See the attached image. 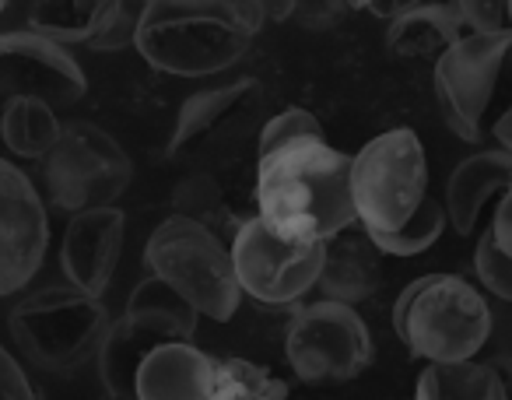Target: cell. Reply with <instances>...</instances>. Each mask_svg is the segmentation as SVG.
Here are the masks:
<instances>
[{
    "mask_svg": "<svg viewBox=\"0 0 512 400\" xmlns=\"http://www.w3.org/2000/svg\"><path fill=\"white\" fill-rule=\"evenodd\" d=\"M256 215L281 239L323 243L358 222L351 200V158L327 137H299L256 155Z\"/></svg>",
    "mask_w": 512,
    "mask_h": 400,
    "instance_id": "cell-1",
    "label": "cell"
},
{
    "mask_svg": "<svg viewBox=\"0 0 512 400\" xmlns=\"http://www.w3.org/2000/svg\"><path fill=\"white\" fill-rule=\"evenodd\" d=\"M264 22L260 0H148L134 46L162 74L211 78L246 57Z\"/></svg>",
    "mask_w": 512,
    "mask_h": 400,
    "instance_id": "cell-2",
    "label": "cell"
},
{
    "mask_svg": "<svg viewBox=\"0 0 512 400\" xmlns=\"http://www.w3.org/2000/svg\"><path fill=\"white\" fill-rule=\"evenodd\" d=\"M393 330L414 358L463 362L491 337V309L460 274H421L393 302Z\"/></svg>",
    "mask_w": 512,
    "mask_h": 400,
    "instance_id": "cell-3",
    "label": "cell"
},
{
    "mask_svg": "<svg viewBox=\"0 0 512 400\" xmlns=\"http://www.w3.org/2000/svg\"><path fill=\"white\" fill-rule=\"evenodd\" d=\"M8 330L18 351L36 369L67 376L99 355L109 330V313L102 295H88L78 285H57L32 292L8 316Z\"/></svg>",
    "mask_w": 512,
    "mask_h": 400,
    "instance_id": "cell-4",
    "label": "cell"
},
{
    "mask_svg": "<svg viewBox=\"0 0 512 400\" xmlns=\"http://www.w3.org/2000/svg\"><path fill=\"white\" fill-rule=\"evenodd\" d=\"M144 267L214 323H228L242 302L232 250L218 232L193 218H165L144 246Z\"/></svg>",
    "mask_w": 512,
    "mask_h": 400,
    "instance_id": "cell-5",
    "label": "cell"
},
{
    "mask_svg": "<svg viewBox=\"0 0 512 400\" xmlns=\"http://www.w3.org/2000/svg\"><path fill=\"white\" fill-rule=\"evenodd\" d=\"M425 197L428 162L414 130H386L351 158V200L369 232L404 225Z\"/></svg>",
    "mask_w": 512,
    "mask_h": 400,
    "instance_id": "cell-6",
    "label": "cell"
},
{
    "mask_svg": "<svg viewBox=\"0 0 512 400\" xmlns=\"http://www.w3.org/2000/svg\"><path fill=\"white\" fill-rule=\"evenodd\" d=\"M43 186L53 208L85 211L116 204L130 186V158L102 127L88 120H71L60 127V137L43 158Z\"/></svg>",
    "mask_w": 512,
    "mask_h": 400,
    "instance_id": "cell-7",
    "label": "cell"
},
{
    "mask_svg": "<svg viewBox=\"0 0 512 400\" xmlns=\"http://www.w3.org/2000/svg\"><path fill=\"white\" fill-rule=\"evenodd\" d=\"M505 64H512V29L463 32L435 57V102L460 141L474 144L484 137L488 106Z\"/></svg>",
    "mask_w": 512,
    "mask_h": 400,
    "instance_id": "cell-8",
    "label": "cell"
},
{
    "mask_svg": "<svg viewBox=\"0 0 512 400\" xmlns=\"http://www.w3.org/2000/svg\"><path fill=\"white\" fill-rule=\"evenodd\" d=\"M285 358L302 383H348L372 362L369 327L348 302H309L288 323Z\"/></svg>",
    "mask_w": 512,
    "mask_h": 400,
    "instance_id": "cell-9",
    "label": "cell"
},
{
    "mask_svg": "<svg viewBox=\"0 0 512 400\" xmlns=\"http://www.w3.org/2000/svg\"><path fill=\"white\" fill-rule=\"evenodd\" d=\"M232 264L239 288L267 306H292L316 288L323 267V243L281 239L264 218H246L232 236Z\"/></svg>",
    "mask_w": 512,
    "mask_h": 400,
    "instance_id": "cell-10",
    "label": "cell"
},
{
    "mask_svg": "<svg viewBox=\"0 0 512 400\" xmlns=\"http://www.w3.org/2000/svg\"><path fill=\"white\" fill-rule=\"evenodd\" d=\"M85 92L88 78L64 43L32 29L0 32V102L32 95L53 109H71Z\"/></svg>",
    "mask_w": 512,
    "mask_h": 400,
    "instance_id": "cell-11",
    "label": "cell"
},
{
    "mask_svg": "<svg viewBox=\"0 0 512 400\" xmlns=\"http://www.w3.org/2000/svg\"><path fill=\"white\" fill-rule=\"evenodd\" d=\"M50 246L46 204L15 162L0 158V299L36 278Z\"/></svg>",
    "mask_w": 512,
    "mask_h": 400,
    "instance_id": "cell-12",
    "label": "cell"
},
{
    "mask_svg": "<svg viewBox=\"0 0 512 400\" xmlns=\"http://www.w3.org/2000/svg\"><path fill=\"white\" fill-rule=\"evenodd\" d=\"M123 239H127V218L116 204L74 211L60 243V267L67 281L88 295H102L120 264Z\"/></svg>",
    "mask_w": 512,
    "mask_h": 400,
    "instance_id": "cell-13",
    "label": "cell"
},
{
    "mask_svg": "<svg viewBox=\"0 0 512 400\" xmlns=\"http://www.w3.org/2000/svg\"><path fill=\"white\" fill-rule=\"evenodd\" d=\"M183 337L190 341V330L183 323L169 320V316L155 313L144 306H127V313L116 323H109L106 337L99 344V379L106 386L109 397H134V376L141 358L148 355L155 344Z\"/></svg>",
    "mask_w": 512,
    "mask_h": 400,
    "instance_id": "cell-14",
    "label": "cell"
},
{
    "mask_svg": "<svg viewBox=\"0 0 512 400\" xmlns=\"http://www.w3.org/2000/svg\"><path fill=\"white\" fill-rule=\"evenodd\" d=\"M383 278V250L372 243V236L365 232L362 222L323 239V267L320 278H316L323 299L358 306V302L372 299L383 288Z\"/></svg>",
    "mask_w": 512,
    "mask_h": 400,
    "instance_id": "cell-15",
    "label": "cell"
},
{
    "mask_svg": "<svg viewBox=\"0 0 512 400\" xmlns=\"http://www.w3.org/2000/svg\"><path fill=\"white\" fill-rule=\"evenodd\" d=\"M214 358L183 337L162 341L141 358L134 376V397L141 400H207Z\"/></svg>",
    "mask_w": 512,
    "mask_h": 400,
    "instance_id": "cell-16",
    "label": "cell"
},
{
    "mask_svg": "<svg viewBox=\"0 0 512 400\" xmlns=\"http://www.w3.org/2000/svg\"><path fill=\"white\" fill-rule=\"evenodd\" d=\"M256 106H260V81L256 78H242V81H235V85L190 95V99L183 102V109H179L169 151L179 155V151L193 148V144L204 141V137L242 130L249 123V116L256 113Z\"/></svg>",
    "mask_w": 512,
    "mask_h": 400,
    "instance_id": "cell-17",
    "label": "cell"
},
{
    "mask_svg": "<svg viewBox=\"0 0 512 400\" xmlns=\"http://www.w3.org/2000/svg\"><path fill=\"white\" fill-rule=\"evenodd\" d=\"M512 186V151L495 148V151H477V155L463 158L453 169L446 183V222L453 225L460 236H470L481 218L484 204L498 193H505Z\"/></svg>",
    "mask_w": 512,
    "mask_h": 400,
    "instance_id": "cell-18",
    "label": "cell"
},
{
    "mask_svg": "<svg viewBox=\"0 0 512 400\" xmlns=\"http://www.w3.org/2000/svg\"><path fill=\"white\" fill-rule=\"evenodd\" d=\"M467 25L460 22L449 0H425L418 8L390 18L386 29V50L400 60H435L446 46H453L463 36Z\"/></svg>",
    "mask_w": 512,
    "mask_h": 400,
    "instance_id": "cell-19",
    "label": "cell"
},
{
    "mask_svg": "<svg viewBox=\"0 0 512 400\" xmlns=\"http://www.w3.org/2000/svg\"><path fill=\"white\" fill-rule=\"evenodd\" d=\"M60 127L64 123L57 120V109L43 99L18 95V99L0 102V141L18 158L39 162L60 137Z\"/></svg>",
    "mask_w": 512,
    "mask_h": 400,
    "instance_id": "cell-20",
    "label": "cell"
},
{
    "mask_svg": "<svg viewBox=\"0 0 512 400\" xmlns=\"http://www.w3.org/2000/svg\"><path fill=\"white\" fill-rule=\"evenodd\" d=\"M418 397L421 400H442V397H463V400H502L505 386L498 379L491 362H428V369L418 376Z\"/></svg>",
    "mask_w": 512,
    "mask_h": 400,
    "instance_id": "cell-21",
    "label": "cell"
},
{
    "mask_svg": "<svg viewBox=\"0 0 512 400\" xmlns=\"http://www.w3.org/2000/svg\"><path fill=\"white\" fill-rule=\"evenodd\" d=\"M172 215L193 218V222L218 232L221 239L235 236V229H239V222H235L232 208H228L218 179L207 176V172H193V176L179 179L176 190H172Z\"/></svg>",
    "mask_w": 512,
    "mask_h": 400,
    "instance_id": "cell-22",
    "label": "cell"
},
{
    "mask_svg": "<svg viewBox=\"0 0 512 400\" xmlns=\"http://www.w3.org/2000/svg\"><path fill=\"white\" fill-rule=\"evenodd\" d=\"M102 0H32L29 29L57 43H88L99 25Z\"/></svg>",
    "mask_w": 512,
    "mask_h": 400,
    "instance_id": "cell-23",
    "label": "cell"
},
{
    "mask_svg": "<svg viewBox=\"0 0 512 400\" xmlns=\"http://www.w3.org/2000/svg\"><path fill=\"white\" fill-rule=\"evenodd\" d=\"M288 397V383L274 372L260 369L249 358H214L211 393L207 400H281Z\"/></svg>",
    "mask_w": 512,
    "mask_h": 400,
    "instance_id": "cell-24",
    "label": "cell"
},
{
    "mask_svg": "<svg viewBox=\"0 0 512 400\" xmlns=\"http://www.w3.org/2000/svg\"><path fill=\"white\" fill-rule=\"evenodd\" d=\"M442 229H446V208H442L435 197H425L418 204L411 218L397 229H383V232H369L372 243L383 250V257H421L428 246L439 243Z\"/></svg>",
    "mask_w": 512,
    "mask_h": 400,
    "instance_id": "cell-25",
    "label": "cell"
},
{
    "mask_svg": "<svg viewBox=\"0 0 512 400\" xmlns=\"http://www.w3.org/2000/svg\"><path fill=\"white\" fill-rule=\"evenodd\" d=\"M144 4H148V0H102L99 25H95L88 46L99 53H113V50H123V46H134Z\"/></svg>",
    "mask_w": 512,
    "mask_h": 400,
    "instance_id": "cell-26",
    "label": "cell"
},
{
    "mask_svg": "<svg viewBox=\"0 0 512 400\" xmlns=\"http://www.w3.org/2000/svg\"><path fill=\"white\" fill-rule=\"evenodd\" d=\"M299 137H327V134H323V123L316 120L309 109L288 106L264 123L260 141H256V155H267V151L281 148V144H288V141H299Z\"/></svg>",
    "mask_w": 512,
    "mask_h": 400,
    "instance_id": "cell-27",
    "label": "cell"
},
{
    "mask_svg": "<svg viewBox=\"0 0 512 400\" xmlns=\"http://www.w3.org/2000/svg\"><path fill=\"white\" fill-rule=\"evenodd\" d=\"M474 271H477V281H481L491 295H498L502 302H512V257L498 250L491 232H484V236L477 239Z\"/></svg>",
    "mask_w": 512,
    "mask_h": 400,
    "instance_id": "cell-28",
    "label": "cell"
},
{
    "mask_svg": "<svg viewBox=\"0 0 512 400\" xmlns=\"http://www.w3.org/2000/svg\"><path fill=\"white\" fill-rule=\"evenodd\" d=\"M470 32L509 29V0H449Z\"/></svg>",
    "mask_w": 512,
    "mask_h": 400,
    "instance_id": "cell-29",
    "label": "cell"
},
{
    "mask_svg": "<svg viewBox=\"0 0 512 400\" xmlns=\"http://www.w3.org/2000/svg\"><path fill=\"white\" fill-rule=\"evenodd\" d=\"M351 11L348 0H295V22L309 32H327Z\"/></svg>",
    "mask_w": 512,
    "mask_h": 400,
    "instance_id": "cell-30",
    "label": "cell"
},
{
    "mask_svg": "<svg viewBox=\"0 0 512 400\" xmlns=\"http://www.w3.org/2000/svg\"><path fill=\"white\" fill-rule=\"evenodd\" d=\"M0 397H4V400H29V397H36L29 376H25V369L15 362V355H11L8 348H0Z\"/></svg>",
    "mask_w": 512,
    "mask_h": 400,
    "instance_id": "cell-31",
    "label": "cell"
},
{
    "mask_svg": "<svg viewBox=\"0 0 512 400\" xmlns=\"http://www.w3.org/2000/svg\"><path fill=\"white\" fill-rule=\"evenodd\" d=\"M488 232H491V236H495L498 250L509 253V257H512V186L502 193V200H498L495 218H491Z\"/></svg>",
    "mask_w": 512,
    "mask_h": 400,
    "instance_id": "cell-32",
    "label": "cell"
},
{
    "mask_svg": "<svg viewBox=\"0 0 512 400\" xmlns=\"http://www.w3.org/2000/svg\"><path fill=\"white\" fill-rule=\"evenodd\" d=\"M418 4H425V0H369V8L365 11H372L376 18H397V15H404V11H411V8H418Z\"/></svg>",
    "mask_w": 512,
    "mask_h": 400,
    "instance_id": "cell-33",
    "label": "cell"
},
{
    "mask_svg": "<svg viewBox=\"0 0 512 400\" xmlns=\"http://www.w3.org/2000/svg\"><path fill=\"white\" fill-rule=\"evenodd\" d=\"M267 22H288L295 15V0H260Z\"/></svg>",
    "mask_w": 512,
    "mask_h": 400,
    "instance_id": "cell-34",
    "label": "cell"
},
{
    "mask_svg": "<svg viewBox=\"0 0 512 400\" xmlns=\"http://www.w3.org/2000/svg\"><path fill=\"white\" fill-rule=\"evenodd\" d=\"M491 134H495V141L502 144V148H509V151H512V106L505 109L502 116H498L495 127H491Z\"/></svg>",
    "mask_w": 512,
    "mask_h": 400,
    "instance_id": "cell-35",
    "label": "cell"
},
{
    "mask_svg": "<svg viewBox=\"0 0 512 400\" xmlns=\"http://www.w3.org/2000/svg\"><path fill=\"white\" fill-rule=\"evenodd\" d=\"M491 365H495L498 379H502L505 397H512V358L509 355H498V358H491Z\"/></svg>",
    "mask_w": 512,
    "mask_h": 400,
    "instance_id": "cell-36",
    "label": "cell"
},
{
    "mask_svg": "<svg viewBox=\"0 0 512 400\" xmlns=\"http://www.w3.org/2000/svg\"><path fill=\"white\" fill-rule=\"evenodd\" d=\"M348 4H351V8H362V11L369 8V0H348Z\"/></svg>",
    "mask_w": 512,
    "mask_h": 400,
    "instance_id": "cell-37",
    "label": "cell"
},
{
    "mask_svg": "<svg viewBox=\"0 0 512 400\" xmlns=\"http://www.w3.org/2000/svg\"><path fill=\"white\" fill-rule=\"evenodd\" d=\"M4 8H8V0H0V15H4Z\"/></svg>",
    "mask_w": 512,
    "mask_h": 400,
    "instance_id": "cell-38",
    "label": "cell"
},
{
    "mask_svg": "<svg viewBox=\"0 0 512 400\" xmlns=\"http://www.w3.org/2000/svg\"><path fill=\"white\" fill-rule=\"evenodd\" d=\"M509 22H512V0H509Z\"/></svg>",
    "mask_w": 512,
    "mask_h": 400,
    "instance_id": "cell-39",
    "label": "cell"
}]
</instances>
